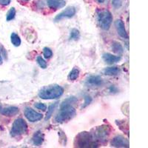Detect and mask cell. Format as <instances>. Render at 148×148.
<instances>
[{
  "label": "cell",
  "instance_id": "6da1fadb",
  "mask_svg": "<svg viewBox=\"0 0 148 148\" xmlns=\"http://www.w3.org/2000/svg\"><path fill=\"white\" fill-rule=\"evenodd\" d=\"M77 101L75 97H70L64 100L61 104V109L57 116H56V122L61 123L69 121L76 115V110L73 107V104Z\"/></svg>",
  "mask_w": 148,
  "mask_h": 148
},
{
  "label": "cell",
  "instance_id": "7a4b0ae2",
  "mask_svg": "<svg viewBox=\"0 0 148 148\" xmlns=\"http://www.w3.org/2000/svg\"><path fill=\"white\" fill-rule=\"evenodd\" d=\"M64 93V88L58 84L45 86L39 92V98L42 99H56Z\"/></svg>",
  "mask_w": 148,
  "mask_h": 148
},
{
  "label": "cell",
  "instance_id": "3957f363",
  "mask_svg": "<svg viewBox=\"0 0 148 148\" xmlns=\"http://www.w3.org/2000/svg\"><path fill=\"white\" fill-rule=\"evenodd\" d=\"M75 145L78 147H94L98 146V144L91 133L82 132L76 136Z\"/></svg>",
  "mask_w": 148,
  "mask_h": 148
},
{
  "label": "cell",
  "instance_id": "277c9868",
  "mask_svg": "<svg viewBox=\"0 0 148 148\" xmlns=\"http://www.w3.org/2000/svg\"><path fill=\"white\" fill-rule=\"evenodd\" d=\"M98 21H99L100 27L102 30H109L112 22H113L112 14L109 10H106V9L100 10L98 14Z\"/></svg>",
  "mask_w": 148,
  "mask_h": 148
},
{
  "label": "cell",
  "instance_id": "5b68a950",
  "mask_svg": "<svg viewBox=\"0 0 148 148\" xmlns=\"http://www.w3.org/2000/svg\"><path fill=\"white\" fill-rule=\"evenodd\" d=\"M27 130V125L26 121L22 118H18L14 121L12 125L10 135L12 137L20 136L22 135L25 134Z\"/></svg>",
  "mask_w": 148,
  "mask_h": 148
},
{
  "label": "cell",
  "instance_id": "8992f818",
  "mask_svg": "<svg viewBox=\"0 0 148 148\" xmlns=\"http://www.w3.org/2000/svg\"><path fill=\"white\" fill-rule=\"evenodd\" d=\"M110 134V128L107 125H101L95 130V132L92 135L96 142L98 141H105Z\"/></svg>",
  "mask_w": 148,
  "mask_h": 148
},
{
  "label": "cell",
  "instance_id": "52a82bcc",
  "mask_svg": "<svg viewBox=\"0 0 148 148\" xmlns=\"http://www.w3.org/2000/svg\"><path fill=\"white\" fill-rule=\"evenodd\" d=\"M25 116L30 122H36V121H39L43 117V115L42 113H38L30 108H27L25 110Z\"/></svg>",
  "mask_w": 148,
  "mask_h": 148
},
{
  "label": "cell",
  "instance_id": "ba28073f",
  "mask_svg": "<svg viewBox=\"0 0 148 148\" xmlns=\"http://www.w3.org/2000/svg\"><path fill=\"white\" fill-rule=\"evenodd\" d=\"M111 146L114 147H129L130 142L127 138L122 136H117L111 141Z\"/></svg>",
  "mask_w": 148,
  "mask_h": 148
},
{
  "label": "cell",
  "instance_id": "9c48e42d",
  "mask_svg": "<svg viewBox=\"0 0 148 148\" xmlns=\"http://www.w3.org/2000/svg\"><path fill=\"white\" fill-rule=\"evenodd\" d=\"M76 14V9L74 7H68L65 9L64 10H63L62 12H61L60 14H58L55 17L54 20L56 22H58V21L64 18H71V17L73 16L74 15Z\"/></svg>",
  "mask_w": 148,
  "mask_h": 148
},
{
  "label": "cell",
  "instance_id": "30bf717a",
  "mask_svg": "<svg viewBox=\"0 0 148 148\" xmlns=\"http://www.w3.org/2000/svg\"><path fill=\"white\" fill-rule=\"evenodd\" d=\"M115 26H116L117 33L120 36L124 38V39H128L129 36H128V34L126 31V29H125V23L123 22L122 20H121V19L116 20L115 22Z\"/></svg>",
  "mask_w": 148,
  "mask_h": 148
},
{
  "label": "cell",
  "instance_id": "8fae6325",
  "mask_svg": "<svg viewBox=\"0 0 148 148\" xmlns=\"http://www.w3.org/2000/svg\"><path fill=\"white\" fill-rule=\"evenodd\" d=\"M103 80L99 76H91L86 81V85L88 87H99L102 84Z\"/></svg>",
  "mask_w": 148,
  "mask_h": 148
},
{
  "label": "cell",
  "instance_id": "7c38bea8",
  "mask_svg": "<svg viewBox=\"0 0 148 148\" xmlns=\"http://www.w3.org/2000/svg\"><path fill=\"white\" fill-rule=\"evenodd\" d=\"M103 60L108 64H113L114 63L118 62L121 60V57L118 56H114L109 53H105L102 55Z\"/></svg>",
  "mask_w": 148,
  "mask_h": 148
},
{
  "label": "cell",
  "instance_id": "4fadbf2b",
  "mask_svg": "<svg viewBox=\"0 0 148 148\" xmlns=\"http://www.w3.org/2000/svg\"><path fill=\"white\" fill-rule=\"evenodd\" d=\"M18 112H19V109L16 107L14 106H10L7 107V108H5L3 109L0 110V113L1 114L4 115V116H14L16 114H18Z\"/></svg>",
  "mask_w": 148,
  "mask_h": 148
},
{
  "label": "cell",
  "instance_id": "5bb4252c",
  "mask_svg": "<svg viewBox=\"0 0 148 148\" xmlns=\"http://www.w3.org/2000/svg\"><path fill=\"white\" fill-rule=\"evenodd\" d=\"M47 5L51 9H60L65 6L66 2L64 0H47Z\"/></svg>",
  "mask_w": 148,
  "mask_h": 148
},
{
  "label": "cell",
  "instance_id": "9a60e30c",
  "mask_svg": "<svg viewBox=\"0 0 148 148\" xmlns=\"http://www.w3.org/2000/svg\"><path fill=\"white\" fill-rule=\"evenodd\" d=\"M32 141L34 145L40 146L43 143V141H44V135H43V133L40 130L36 132L32 138Z\"/></svg>",
  "mask_w": 148,
  "mask_h": 148
},
{
  "label": "cell",
  "instance_id": "2e32d148",
  "mask_svg": "<svg viewBox=\"0 0 148 148\" xmlns=\"http://www.w3.org/2000/svg\"><path fill=\"white\" fill-rule=\"evenodd\" d=\"M120 72V69L118 67H107L104 71V73L107 76H117Z\"/></svg>",
  "mask_w": 148,
  "mask_h": 148
},
{
  "label": "cell",
  "instance_id": "e0dca14e",
  "mask_svg": "<svg viewBox=\"0 0 148 148\" xmlns=\"http://www.w3.org/2000/svg\"><path fill=\"white\" fill-rule=\"evenodd\" d=\"M112 50L113 51V52L119 54V55H121L124 52V49H123L122 45L118 42H113V44H112Z\"/></svg>",
  "mask_w": 148,
  "mask_h": 148
},
{
  "label": "cell",
  "instance_id": "ac0fdd59",
  "mask_svg": "<svg viewBox=\"0 0 148 148\" xmlns=\"http://www.w3.org/2000/svg\"><path fill=\"white\" fill-rule=\"evenodd\" d=\"M10 41L11 43L14 45L15 47H18L21 45V39L20 37L18 36L15 33H12L10 35Z\"/></svg>",
  "mask_w": 148,
  "mask_h": 148
},
{
  "label": "cell",
  "instance_id": "d6986e66",
  "mask_svg": "<svg viewBox=\"0 0 148 148\" xmlns=\"http://www.w3.org/2000/svg\"><path fill=\"white\" fill-rule=\"evenodd\" d=\"M80 38V33L79 30L76 28H73L71 30L69 36V40L71 41H77Z\"/></svg>",
  "mask_w": 148,
  "mask_h": 148
},
{
  "label": "cell",
  "instance_id": "ffe728a7",
  "mask_svg": "<svg viewBox=\"0 0 148 148\" xmlns=\"http://www.w3.org/2000/svg\"><path fill=\"white\" fill-rule=\"evenodd\" d=\"M57 105H58V102H56V103H53V104H51V105L48 107V110H47V113H46L45 118V121L49 120L50 119H51V117L52 116L54 110L56 109V106H57Z\"/></svg>",
  "mask_w": 148,
  "mask_h": 148
},
{
  "label": "cell",
  "instance_id": "44dd1931",
  "mask_svg": "<svg viewBox=\"0 0 148 148\" xmlns=\"http://www.w3.org/2000/svg\"><path fill=\"white\" fill-rule=\"evenodd\" d=\"M79 76V71L78 68H73L72 71H71V73L68 75V79H69L70 81H74V80H76V79H78Z\"/></svg>",
  "mask_w": 148,
  "mask_h": 148
},
{
  "label": "cell",
  "instance_id": "7402d4cb",
  "mask_svg": "<svg viewBox=\"0 0 148 148\" xmlns=\"http://www.w3.org/2000/svg\"><path fill=\"white\" fill-rule=\"evenodd\" d=\"M36 62L37 63H38V64L39 65V67H40L41 68H42V69H45L46 67H47V63H46V62L45 61V59H43L42 56H39L37 57Z\"/></svg>",
  "mask_w": 148,
  "mask_h": 148
},
{
  "label": "cell",
  "instance_id": "603a6c76",
  "mask_svg": "<svg viewBox=\"0 0 148 148\" xmlns=\"http://www.w3.org/2000/svg\"><path fill=\"white\" fill-rule=\"evenodd\" d=\"M16 15V10L14 8H11L9 10V11L8 12L7 14V17H6V19L7 21H10L12 19H14V17H15Z\"/></svg>",
  "mask_w": 148,
  "mask_h": 148
},
{
  "label": "cell",
  "instance_id": "cb8c5ba5",
  "mask_svg": "<svg viewBox=\"0 0 148 148\" xmlns=\"http://www.w3.org/2000/svg\"><path fill=\"white\" fill-rule=\"evenodd\" d=\"M43 54H44V56L45 59H50L53 56V52L49 47H45L43 49Z\"/></svg>",
  "mask_w": 148,
  "mask_h": 148
},
{
  "label": "cell",
  "instance_id": "d4e9b609",
  "mask_svg": "<svg viewBox=\"0 0 148 148\" xmlns=\"http://www.w3.org/2000/svg\"><path fill=\"white\" fill-rule=\"evenodd\" d=\"M123 0H112V5L115 8H119L121 6Z\"/></svg>",
  "mask_w": 148,
  "mask_h": 148
},
{
  "label": "cell",
  "instance_id": "484cf974",
  "mask_svg": "<svg viewBox=\"0 0 148 148\" xmlns=\"http://www.w3.org/2000/svg\"><path fill=\"white\" fill-rule=\"evenodd\" d=\"M34 106H35L37 109L41 110L43 111L46 110V109H47V106H46L45 104H43V103H36V104H34Z\"/></svg>",
  "mask_w": 148,
  "mask_h": 148
},
{
  "label": "cell",
  "instance_id": "4316f807",
  "mask_svg": "<svg viewBox=\"0 0 148 148\" xmlns=\"http://www.w3.org/2000/svg\"><path fill=\"white\" fill-rule=\"evenodd\" d=\"M92 101V99L90 98V96H86L85 98H84V105H83V108H85L88 105H89L90 104V102Z\"/></svg>",
  "mask_w": 148,
  "mask_h": 148
},
{
  "label": "cell",
  "instance_id": "83f0119b",
  "mask_svg": "<svg viewBox=\"0 0 148 148\" xmlns=\"http://www.w3.org/2000/svg\"><path fill=\"white\" fill-rule=\"evenodd\" d=\"M10 3V0H0V5H8Z\"/></svg>",
  "mask_w": 148,
  "mask_h": 148
},
{
  "label": "cell",
  "instance_id": "f1b7e54d",
  "mask_svg": "<svg viewBox=\"0 0 148 148\" xmlns=\"http://www.w3.org/2000/svg\"><path fill=\"white\" fill-rule=\"evenodd\" d=\"M2 64V56H1V53H0V64Z\"/></svg>",
  "mask_w": 148,
  "mask_h": 148
},
{
  "label": "cell",
  "instance_id": "f546056e",
  "mask_svg": "<svg viewBox=\"0 0 148 148\" xmlns=\"http://www.w3.org/2000/svg\"><path fill=\"white\" fill-rule=\"evenodd\" d=\"M97 1L99 2V3H103V2H104L105 0H97Z\"/></svg>",
  "mask_w": 148,
  "mask_h": 148
},
{
  "label": "cell",
  "instance_id": "4dcf8cb0",
  "mask_svg": "<svg viewBox=\"0 0 148 148\" xmlns=\"http://www.w3.org/2000/svg\"><path fill=\"white\" fill-rule=\"evenodd\" d=\"M22 1H29V0H22Z\"/></svg>",
  "mask_w": 148,
  "mask_h": 148
},
{
  "label": "cell",
  "instance_id": "1f68e13d",
  "mask_svg": "<svg viewBox=\"0 0 148 148\" xmlns=\"http://www.w3.org/2000/svg\"><path fill=\"white\" fill-rule=\"evenodd\" d=\"M1 109H2V107L0 106V110H1Z\"/></svg>",
  "mask_w": 148,
  "mask_h": 148
}]
</instances>
